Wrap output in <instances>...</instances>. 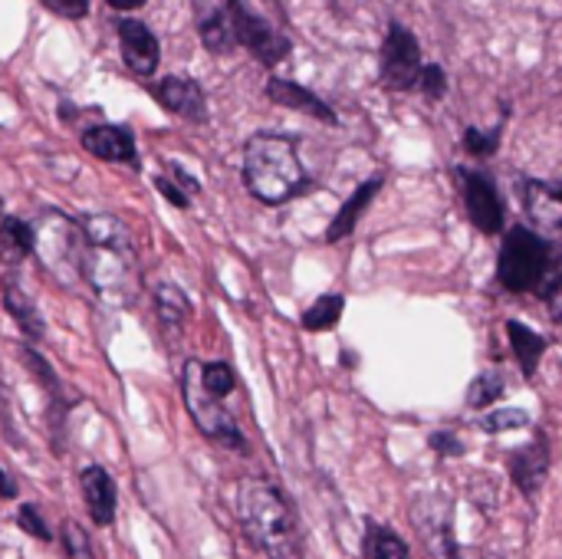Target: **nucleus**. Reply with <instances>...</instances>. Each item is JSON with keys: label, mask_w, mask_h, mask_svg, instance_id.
Here are the masks:
<instances>
[{"label": "nucleus", "mask_w": 562, "mask_h": 559, "mask_svg": "<svg viewBox=\"0 0 562 559\" xmlns=\"http://www.w3.org/2000/svg\"><path fill=\"white\" fill-rule=\"evenodd\" d=\"M244 185L264 205H286L309 191L306 168L290 136L257 132L244 149Z\"/></svg>", "instance_id": "nucleus-1"}, {"label": "nucleus", "mask_w": 562, "mask_h": 559, "mask_svg": "<svg viewBox=\"0 0 562 559\" xmlns=\"http://www.w3.org/2000/svg\"><path fill=\"white\" fill-rule=\"evenodd\" d=\"M237 513L247 539L267 552L270 559H293L296 556V523L280 497V490L267 480H241L237 490Z\"/></svg>", "instance_id": "nucleus-2"}, {"label": "nucleus", "mask_w": 562, "mask_h": 559, "mask_svg": "<svg viewBox=\"0 0 562 559\" xmlns=\"http://www.w3.org/2000/svg\"><path fill=\"white\" fill-rule=\"evenodd\" d=\"M549 267V244L526 231V228H513L503 244H500V257H496V280L503 290L510 293H529L542 283Z\"/></svg>", "instance_id": "nucleus-3"}, {"label": "nucleus", "mask_w": 562, "mask_h": 559, "mask_svg": "<svg viewBox=\"0 0 562 559\" xmlns=\"http://www.w3.org/2000/svg\"><path fill=\"white\" fill-rule=\"evenodd\" d=\"M182 392H185V401H188V411H191L195 424H198L211 441L244 451V434H241L237 421L231 418V411L221 405V398L208 392V385H204V379H201V362L191 359V362L185 365Z\"/></svg>", "instance_id": "nucleus-4"}, {"label": "nucleus", "mask_w": 562, "mask_h": 559, "mask_svg": "<svg viewBox=\"0 0 562 559\" xmlns=\"http://www.w3.org/2000/svg\"><path fill=\"white\" fill-rule=\"evenodd\" d=\"M421 67L424 63H421V47L414 34L401 24H391L382 47V86L388 93H408L418 86Z\"/></svg>", "instance_id": "nucleus-5"}, {"label": "nucleus", "mask_w": 562, "mask_h": 559, "mask_svg": "<svg viewBox=\"0 0 562 559\" xmlns=\"http://www.w3.org/2000/svg\"><path fill=\"white\" fill-rule=\"evenodd\" d=\"M234 27H237V44L247 47L264 67H277L293 50V44L273 24H267L260 14H254L244 0H234Z\"/></svg>", "instance_id": "nucleus-6"}, {"label": "nucleus", "mask_w": 562, "mask_h": 559, "mask_svg": "<svg viewBox=\"0 0 562 559\" xmlns=\"http://www.w3.org/2000/svg\"><path fill=\"white\" fill-rule=\"evenodd\" d=\"M198 37L211 54H231L237 47L234 0H191Z\"/></svg>", "instance_id": "nucleus-7"}, {"label": "nucleus", "mask_w": 562, "mask_h": 559, "mask_svg": "<svg viewBox=\"0 0 562 559\" xmlns=\"http://www.w3.org/2000/svg\"><path fill=\"white\" fill-rule=\"evenodd\" d=\"M460 182H464V208H467L473 228L483 234H500L503 231V205H500L493 182L483 172H470V168H460Z\"/></svg>", "instance_id": "nucleus-8"}, {"label": "nucleus", "mask_w": 562, "mask_h": 559, "mask_svg": "<svg viewBox=\"0 0 562 559\" xmlns=\"http://www.w3.org/2000/svg\"><path fill=\"white\" fill-rule=\"evenodd\" d=\"M119 47H122V60L132 73L139 77H152L162 63V47L155 40V34L139 24V21H122L119 24Z\"/></svg>", "instance_id": "nucleus-9"}, {"label": "nucleus", "mask_w": 562, "mask_h": 559, "mask_svg": "<svg viewBox=\"0 0 562 559\" xmlns=\"http://www.w3.org/2000/svg\"><path fill=\"white\" fill-rule=\"evenodd\" d=\"M523 208L542 231H562V182H523Z\"/></svg>", "instance_id": "nucleus-10"}, {"label": "nucleus", "mask_w": 562, "mask_h": 559, "mask_svg": "<svg viewBox=\"0 0 562 559\" xmlns=\"http://www.w3.org/2000/svg\"><path fill=\"white\" fill-rule=\"evenodd\" d=\"M152 96L172 113V116H182L188 123H204L208 119V103H204V93L195 80H178V77H168L162 83L152 86Z\"/></svg>", "instance_id": "nucleus-11"}, {"label": "nucleus", "mask_w": 562, "mask_h": 559, "mask_svg": "<svg viewBox=\"0 0 562 559\" xmlns=\"http://www.w3.org/2000/svg\"><path fill=\"white\" fill-rule=\"evenodd\" d=\"M83 149L103 162H116V165H139V152H136V139L132 132L119 129V126H96L90 132H83Z\"/></svg>", "instance_id": "nucleus-12"}, {"label": "nucleus", "mask_w": 562, "mask_h": 559, "mask_svg": "<svg viewBox=\"0 0 562 559\" xmlns=\"http://www.w3.org/2000/svg\"><path fill=\"white\" fill-rule=\"evenodd\" d=\"M267 100H273L277 106L306 113V116H313V119H319V123H329V126L339 123L336 113H332L316 93H309L306 86H300V83H293V80H277V77H273V80L267 83Z\"/></svg>", "instance_id": "nucleus-13"}, {"label": "nucleus", "mask_w": 562, "mask_h": 559, "mask_svg": "<svg viewBox=\"0 0 562 559\" xmlns=\"http://www.w3.org/2000/svg\"><path fill=\"white\" fill-rule=\"evenodd\" d=\"M546 470H549V454H546V444L542 441H532V444H523L510 454V474H513V484L532 497L542 480H546Z\"/></svg>", "instance_id": "nucleus-14"}, {"label": "nucleus", "mask_w": 562, "mask_h": 559, "mask_svg": "<svg viewBox=\"0 0 562 559\" xmlns=\"http://www.w3.org/2000/svg\"><path fill=\"white\" fill-rule=\"evenodd\" d=\"M80 484H83V497H86L93 520L99 526H109L116 520V484H113V477L103 467H86L80 474Z\"/></svg>", "instance_id": "nucleus-15"}, {"label": "nucleus", "mask_w": 562, "mask_h": 559, "mask_svg": "<svg viewBox=\"0 0 562 559\" xmlns=\"http://www.w3.org/2000/svg\"><path fill=\"white\" fill-rule=\"evenodd\" d=\"M378 188H382V178H368V182H362V185L352 191V198H349V201L339 208V214L332 218V224H329V231H326V244H339V241L352 237V231H355L362 211L372 205V198L378 195Z\"/></svg>", "instance_id": "nucleus-16"}, {"label": "nucleus", "mask_w": 562, "mask_h": 559, "mask_svg": "<svg viewBox=\"0 0 562 559\" xmlns=\"http://www.w3.org/2000/svg\"><path fill=\"white\" fill-rule=\"evenodd\" d=\"M506 336H510L513 356H516V362H519V372H523L526 379H532V375H536V365H539V359H542V352H546V339H542L539 333H532L529 326L516 323V319L506 323Z\"/></svg>", "instance_id": "nucleus-17"}, {"label": "nucleus", "mask_w": 562, "mask_h": 559, "mask_svg": "<svg viewBox=\"0 0 562 559\" xmlns=\"http://www.w3.org/2000/svg\"><path fill=\"white\" fill-rule=\"evenodd\" d=\"M4 306H8V313L17 319V326H21L27 336H34V339L44 336V319H40L37 303H34V300L27 296V290L17 287L14 280H8V287H4Z\"/></svg>", "instance_id": "nucleus-18"}, {"label": "nucleus", "mask_w": 562, "mask_h": 559, "mask_svg": "<svg viewBox=\"0 0 562 559\" xmlns=\"http://www.w3.org/2000/svg\"><path fill=\"white\" fill-rule=\"evenodd\" d=\"M0 251L11 260H24L27 254L37 251V231L24 224L21 218H4L0 221Z\"/></svg>", "instance_id": "nucleus-19"}, {"label": "nucleus", "mask_w": 562, "mask_h": 559, "mask_svg": "<svg viewBox=\"0 0 562 559\" xmlns=\"http://www.w3.org/2000/svg\"><path fill=\"white\" fill-rule=\"evenodd\" d=\"M342 310H346V300H342L339 293H326V296H319V300L303 313V329H309V333L336 329L339 319H342Z\"/></svg>", "instance_id": "nucleus-20"}, {"label": "nucleus", "mask_w": 562, "mask_h": 559, "mask_svg": "<svg viewBox=\"0 0 562 559\" xmlns=\"http://www.w3.org/2000/svg\"><path fill=\"white\" fill-rule=\"evenodd\" d=\"M368 556L372 559H411L408 546L385 526H368Z\"/></svg>", "instance_id": "nucleus-21"}, {"label": "nucleus", "mask_w": 562, "mask_h": 559, "mask_svg": "<svg viewBox=\"0 0 562 559\" xmlns=\"http://www.w3.org/2000/svg\"><path fill=\"white\" fill-rule=\"evenodd\" d=\"M155 306H159V316H162L168 326H182V323L188 319V313H191L185 293L175 290V287H162V290L155 293Z\"/></svg>", "instance_id": "nucleus-22"}, {"label": "nucleus", "mask_w": 562, "mask_h": 559, "mask_svg": "<svg viewBox=\"0 0 562 559\" xmlns=\"http://www.w3.org/2000/svg\"><path fill=\"white\" fill-rule=\"evenodd\" d=\"M503 395V375L500 372H483L470 382V392H467V405L470 408H487L493 405L496 398Z\"/></svg>", "instance_id": "nucleus-23"}, {"label": "nucleus", "mask_w": 562, "mask_h": 559, "mask_svg": "<svg viewBox=\"0 0 562 559\" xmlns=\"http://www.w3.org/2000/svg\"><path fill=\"white\" fill-rule=\"evenodd\" d=\"M201 379H204V385H208V392L211 395H218V398H224V395H231L234 392V372H231V365L227 362H208V365H201Z\"/></svg>", "instance_id": "nucleus-24"}, {"label": "nucleus", "mask_w": 562, "mask_h": 559, "mask_svg": "<svg viewBox=\"0 0 562 559\" xmlns=\"http://www.w3.org/2000/svg\"><path fill=\"white\" fill-rule=\"evenodd\" d=\"M63 549H67V559H96L93 546H90V536L77 520L63 523Z\"/></svg>", "instance_id": "nucleus-25"}, {"label": "nucleus", "mask_w": 562, "mask_h": 559, "mask_svg": "<svg viewBox=\"0 0 562 559\" xmlns=\"http://www.w3.org/2000/svg\"><path fill=\"white\" fill-rule=\"evenodd\" d=\"M480 424H483V431L496 434V431H510V428H526L529 415L523 408H500V411H490Z\"/></svg>", "instance_id": "nucleus-26"}, {"label": "nucleus", "mask_w": 562, "mask_h": 559, "mask_svg": "<svg viewBox=\"0 0 562 559\" xmlns=\"http://www.w3.org/2000/svg\"><path fill=\"white\" fill-rule=\"evenodd\" d=\"M418 90L424 93V100L428 103H441L444 100V93H447V77H444V70L441 67H421V77H418Z\"/></svg>", "instance_id": "nucleus-27"}, {"label": "nucleus", "mask_w": 562, "mask_h": 559, "mask_svg": "<svg viewBox=\"0 0 562 559\" xmlns=\"http://www.w3.org/2000/svg\"><path fill=\"white\" fill-rule=\"evenodd\" d=\"M496 145H500L496 132H480V129H467V132H464V149H467V155H473V159L493 155Z\"/></svg>", "instance_id": "nucleus-28"}, {"label": "nucleus", "mask_w": 562, "mask_h": 559, "mask_svg": "<svg viewBox=\"0 0 562 559\" xmlns=\"http://www.w3.org/2000/svg\"><path fill=\"white\" fill-rule=\"evenodd\" d=\"M17 526H21L24 533L37 536V539H50V526L44 523V516H40L37 506H31V503H24V506L17 510Z\"/></svg>", "instance_id": "nucleus-29"}, {"label": "nucleus", "mask_w": 562, "mask_h": 559, "mask_svg": "<svg viewBox=\"0 0 562 559\" xmlns=\"http://www.w3.org/2000/svg\"><path fill=\"white\" fill-rule=\"evenodd\" d=\"M40 4L67 21H83L90 14V0H40Z\"/></svg>", "instance_id": "nucleus-30"}, {"label": "nucleus", "mask_w": 562, "mask_h": 559, "mask_svg": "<svg viewBox=\"0 0 562 559\" xmlns=\"http://www.w3.org/2000/svg\"><path fill=\"white\" fill-rule=\"evenodd\" d=\"M155 188H159L175 208H188V191H182L178 182H172V178H155Z\"/></svg>", "instance_id": "nucleus-31"}, {"label": "nucleus", "mask_w": 562, "mask_h": 559, "mask_svg": "<svg viewBox=\"0 0 562 559\" xmlns=\"http://www.w3.org/2000/svg\"><path fill=\"white\" fill-rule=\"evenodd\" d=\"M431 447H434V451H441V454H464V444H460L454 434H447V431L431 434Z\"/></svg>", "instance_id": "nucleus-32"}, {"label": "nucleus", "mask_w": 562, "mask_h": 559, "mask_svg": "<svg viewBox=\"0 0 562 559\" xmlns=\"http://www.w3.org/2000/svg\"><path fill=\"white\" fill-rule=\"evenodd\" d=\"M546 296V306H549V316L555 319V323H562V277L542 293Z\"/></svg>", "instance_id": "nucleus-33"}, {"label": "nucleus", "mask_w": 562, "mask_h": 559, "mask_svg": "<svg viewBox=\"0 0 562 559\" xmlns=\"http://www.w3.org/2000/svg\"><path fill=\"white\" fill-rule=\"evenodd\" d=\"M168 168H172V175H175V182H178V185H185V191H188V195H195V191H198V182H195V178H191V175H188L185 168H178L175 162H172Z\"/></svg>", "instance_id": "nucleus-34"}, {"label": "nucleus", "mask_w": 562, "mask_h": 559, "mask_svg": "<svg viewBox=\"0 0 562 559\" xmlns=\"http://www.w3.org/2000/svg\"><path fill=\"white\" fill-rule=\"evenodd\" d=\"M17 493V484H14V477L8 474V467L0 464V497H14Z\"/></svg>", "instance_id": "nucleus-35"}, {"label": "nucleus", "mask_w": 562, "mask_h": 559, "mask_svg": "<svg viewBox=\"0 0 562 559\" xmlns=\"http://www.w3.org/2000/svg\"><path fill=\"white\" fill-rule=\"evenodd\" d=\"M447 559H483V556H480L477 549H470V546H457V543H450Z\"/></svg>", "instance_id": "nucleus-36"}, {"label": "nucleus", "mask_w": 562, "mask_h": 559, "mask_svg": "<svg viewBox=\"0 0 562 559\" xmlns=\"http://www.w3.org/2000/svg\"><path fill=\"white\" fill-rule=\"evenodd\" d=\"M109 8H116V11H139L145 0H106Z\"/></svg>", "instance_id": "nucleus-37"}]
</instances>
